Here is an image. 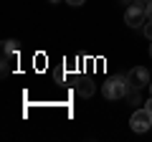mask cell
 Instances as JSON below:
<instances>
[{
	"label": "cell",
	"instance_id": "3957f363",
	"mask_svg": "<svg viewBox=\"0 0 152 142\" xmlns=\"http://www.w3.org/2000/svg\"><path fill=\"white\" fill-rule=\"evenodd\" d=\"M150 81H152V71H147L145 66H134V69L127 71L129 89H145V86H150Z\"/></svg>",
	"mask_w": 152,
	"mask_h": 142
},
{
	"label": "cell",
	"instance_id": "7c38bea8",
	"mask_svg": "<svg viewBox=\"0 0 152 142\" xmlns=\"http://www.w3.org/2000/svg\"><path fill=\"white\" fill-rule=\"evenodd\" d=\"M145 109H147V112H152V97H150V102L145 104Z\"/></svg>",
	"mask_w": 152,
	"mask_h": 142
},
{
	"label": "cell",
	"instance_id": "52a82bcc",
	"mask_svg": "<svg viewBox=\"0 0 152 142\" xmlns=\"http://www.w3.org/2000/svg\"><path fill=\"white\" fill-rule=\"evenodd\" d=\"M18 48H20L18 41H13V38H5V41H3V51H5V53H18Z\"/></svg>",
	"mask_w": 152,
	"mask_h": 142
},
{
	"label": "cell",
	"instance_id": "9c48e42d",
	"mask_svg": "<svg viewBox=\"0 0 152 142\" xmlns=\"http://www.w3.org/2000/svg\"><path fill=\"white\" fill-rule=\"evenodd\" d=\"M142 31H145V36H147V38L152 41V18H147V23L142 26Z\"/></svg>",
	"mask_w": 152,
	"mask_h": 142
},
{
	"label": "cell",
	"instance_id": "8fae6325",
	"mask_svg": "<svg viewBox=\"0 0 152 142\" xmlns=\"http://www.w3.org/2000/svg\"><path fill=\"white\" fill-rule=\"evenodd\" d=\"M147 18H152V0L147 3Z\"/></svg>",
	"mask_w": 152,
	"mask_h": 142
},
{
	"label": "cell",
	"instance_id": "277c9868",
	"mask_svg": "<svg viewBox=\"0 0 152 142\" xmlns=\"http://www.w3.org/2000/svg\"><path fill=\"white\" fill-rule=\"evenodd\" d=\"M129 127H132V132H137V135L152 130V112H147L145 107L137 109L134 114H132V119H129Z\"/></svg>",
	"mask_w": 152,
	"mask_h": 142
},
{
	"label": "cell",
	"instance_id": "5b68a950",
	"mask_svg": "<svg viewBox=\"0 0 152 142\" xmlns=\"http://www.w3.org/2000/svg\"><path fill=\"white\" fill-rule=\"evenodd\" d=\"M94 89H96V84H91L89 81V79H81V81L76 84V94H79V97H84V99H89L94 94Z\"/></svg>",
	"mask_w": 152,
	"mask_h": 142
},
{
	"label": "cell",
	"instance_id": "30bf717a",
	"mask_svg": "<svg viewBox=\"0 0 152 142\" xmlns=\"http://www.w3.org/2000/svg\"><path fill=\"white\" fill-rule=\"evenodd\" d=\"M66 3H69V5H71V8H81V5H84V3H86V0H66Z\"/></svg>",
	"mask_w": 152,
	"mask_h": 142
},
{
	"label": "cell",
	"instance_id": "6da1fadb",
	"mask_svg": "<svg viewBox=\"0 0 152 142\" xmlns=\"http://www.w3.org/2000/svg\"><path fill=\"white\" fill-rule=\"evenodd\" d=\"M127 89H129V84H127V74H117V76H109L107 81L102 84V94H104V99H109V102L124 99Z\"/></svg>",
	"mask_w": 152,
	"mask_h": 142
},
{
	"label": "cell",
	"instance_id": "7a4b0ae2",
	"mask_svg": "<svg viewBox=\"0 0 152 142\" xmlns=\"http://www.w3.org/2000/svg\"><path fill=\"white\" fill-rule=\"evenodd\" d=\"M124 23L129 28H140L147 23V5H142V3H132V5H127L124 10Z\"/></svg>",
	"mask_w": 152,
	"mask_h": 142
},
{
	"label": "cell",
	"instance_id": "5bb4252c",
	"mask_svg": "<svg viewBox=\"0 0 152 142\" xmlns=\"http://www.w3.org/2000/svg\"><path fill=\"white\" fill-rule=\"evenodd\" d=\"M134 3H142V5H147V3H150V0H134Z\"/></svg>",
	"mask_w": 152,
	"mask_h": 142
},
{
	"label": "cell",
	"instance_id": "ba28073f",
	"mask_svg": "<svg viewBox=\"0 0 152 142\" xmlns=\"http://www.w3.org/2000/svg\"><path fill=\"white\" fill-rule=\"evenodd\" d=\"M13 59H15V53H5V51H3V76H5V74H10Z\"/></svg>",
	"mask_w": 152,
	"mask_h": 142
},
{
	"label": "cell",
	"instance_id": "8992f818",
	"mask_svg": "<svg viewBox=\"0 0 152 142\" xmlns=\"http://www.w3.org/2000/svg\"><path fill=\"white\" fill-rule=\"evenodd\" d=\"M142 89H127V94H124V99H127V104H132V107H137V104H142Z\"/></svg>",
	"mask_w": 152,
	"mask_h": 142
},
{
	"label": "cell",
	"instance_id": "4fadbf2b",
	"mask_svg": "<svg viewBox=\"0 0 152 142\" xmlns=\"http://www.w3.org/2000/svg\"><path fill=\"white\" fill-rule=\"evenodd\" d=\"M122 3H124V5H132V3H134V0H122Z\"/></svg>",
	"mask_w": 152,
	"mask_h": 142
},
{
	"label": "cell",
	"instance_id": "2e32d148",
	"mask_svg": "<svg viewBox=\"0 0 152 142\" xmlns=\"http://www.w3.org/2000/svg\"><path fill=\"white\" fill-rule=\"evenodd\" d=\"M150 56H152V41H150Z\"/></svg>",
	"mask_w": 152,
	"mask_h": 142
},
{
	"label": "cell",
	"instance_id": "e0dca14e",
	"mask_svg": "<svg viewBox=\"0 0 152 142\" xmlns=\"http://www.w3.org/2000/svg\"><path fill=\"white\" fill-rule=\"evenodd\" d=\"M150 91H152V81H150Z\"/></svg>",
	"mask_w": 152,
	"mask_h": 142
},
{
	"label": "cell",
	"instance_id": "9a60e30c",
	"mask_svg": "<svg viewBox=\"0 0 152 142\" xmlns=\"http://www.w3.org/2000/svg\"><path fill=\"white\" fill-rule=\"evenodd\" d=\"M48 3H53V5H56V3H61V0H48Z\"/></svg>",
	"mask_w": 152,
	"mask_h": 142
}]
</instances>
